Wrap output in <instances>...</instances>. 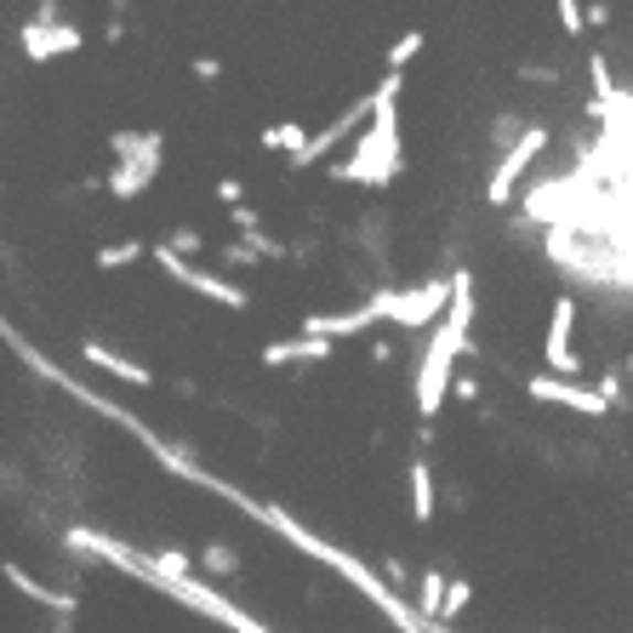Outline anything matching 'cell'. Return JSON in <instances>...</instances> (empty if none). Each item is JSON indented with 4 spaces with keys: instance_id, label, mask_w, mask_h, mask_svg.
<instances>
[{
    "instance_id": "obj_1",
    "label": "cell",
    "mask_w": 633,
    "mask_h": 633,
    "mask_svg": "<svg viewBox=\"0 0 633 633\" xmlns=\"http://www.w3.org/2000/svg\"><path fill=\"white\" fill-rule=\"evenodd\" d=\"M399 92H406V75H388L372 86L377 109H372V126L354 138L348 160L331 165L337 183H360V189H388L399 172H406V154H399Z\"/></svg>"
},
{
    "instance_id": "obj_2",
    "label": "cell",
    "mask_w": 633,
    "mask_h": 633,
    "mask_svg": "<svg viewBox=\"0 0 633 633\" xmlns=\"http://www.w3.org/2000/svg\"><path fill=\"white\" fill-rule=\"evenodd\" d=\"M457 297H451V314L428 331L422 360H417V417L434 422L446 411V394L457 388V360L469 348V325H474V280L469 275H451Z\"/></svg>"
},
{
    "instance_id": "obj_3",
    "label": "cell",
    "mask_w": 633,
    "mask_h": 633,
    "mask_svg": "<svg viewBox=\"0 0 633 633\" xmlns=\"http://www.w3.org/2000/svg\"><path fill=\"white\" fill-rule=\"evenodd\" d=\"M109 149H115L109 194H115V200H138V194L160 178L165 138H160V131H109Z\"/></svg>"
},
{
    "instance_id": "obj_4",
    "label": "cell",
    "mask_w": 633,
    "mask_h": 633,
    "mask_svg": "<svg viewBox=\"0 0 633 633\" xmlns=\"http://www.w3.org/2000/svg\"><path fill=\"white\" fill-rule=\"evenodd\" d=\"M149 257L160 262V275H165V280H178V286L200 291L206 303H223V309H235V314H240V309H251V291H246V286H235L228 275H212V269H200V262H183V257H172L165 246H154Z\"/></svg>"
},
{
    "instance_id": "obj_5",
    "label": "cell",
    "mask_w": 633,
    "mask_h": 633,
    "mask_svg": "<svg viewBox=\"0 0 633 633\" xmlns=\"http://www.w3.org/2000/svg\"><path fill=\"white\" fill-rule=\"evenodd\" d=\"M451 297H457V280L406 286V291L394 297V325H399V331H434V320L451 314Z\"/></svg>"
},
{
    "instance_id": "obj_6",
    "label": "cell",
    "mask_w": 633,
    "mask_h": 633,
    "mask_svg": "<svg viewBox=\"0 0 633 633\" xmlns=\"http://www.w3.org/2000/svg\"><path fill=\"white\" fill-rule=\"evenodd\" d=\"M543 149H548V131H543V126H530L525 138H519L503 160H496V165H491V178H485V200H491V206H508L514 189H519V178L543 160Z\"/></svg>"
},
{
    "instance_id": "obj_7",
    "label": "cell",
    "mask_w": 633,
    "mask_h": 633,
    "mask_svg": "<svg viewBox=\"0 0 633 633\" xmlns=\"http://www.w3.org/2000/svg\"><path fill=\"white\" fill-rule=\"evenodd\" d=\"M372 109H377V97H372V92H365V97H354V104H348V109H343L337 120H331L325 131H314V138H309V149L297 154L291 165H320V160H325L331 149H343L348 138H360V131L372 126Z\"/></svg>"
},
{
    "instance_id": "obj_8",
    "label": "cell",
    "mask_w": 633,
    "mask_h": 633,
    "mask_svg": "<svg viewBox=\"0 0 633 633\" xmlns=\"http://www.w3.org/2000/svg\"><path fill=\"white\" fill-rule=\"evenodd\" d=\"M571 331H577V297H554V314H548V343H543L548 377H565V372H577V354H571Z\"/></svg>"
},
{
    "instance_id": "obj_9",
    "label": "cell",
    "mask_w": 633,
    "mask_h": 633,
    "mask_svg": "<svg viewBox=\"0 0 633 633\" xmlns=\"http://www.w3.org/2000/svg\"><path fill=\"white\" fill-rule=\"evenodd\" d=\"M530 399L537 406H565V411H588V417H605L611 406L599 399V388H582V383H571V377H530Z\"/></svg>"
},
{
    "instance_id": "obj_10",
    "label": "cell",
    "mask_w": 633,
    "mask_h": 633,
    "mask_svg": "<svg viewBox=\"0 0 633 633\" xmlns=\"http://www.w3.org/2000/svg\"><path fill=\"white\" fill-rule=\"evenodd\" d=\"M75 46H81V29L75 23H35V18L23 23V52L35 57V63H52V57L75 52Z\"/></svg>"
},
{
    "instance_id": "obj_11",
    "label": "cell",
    "mask_w": 633,
    "mask_h": 633,
    "mask_svg": "<svg viewBox=\"0 0 633 633\" xmlns=\"http://www.w3.org/2000/svg\"><path fill=\"white\" fill-rule=\"evenodd\" d=\"M81 360H92L97 372H109V377H120V383H131V388H154V372H149V365L126 360V354H109L104 343H81Z\"/></svg>"
},
{
    "instance_id": "obj_12",
    "label": "cell",
    "mask_w": 633,
    "mask_h": 633,
    "mask_svg": "<svg viewBox=\"0 0 633 633\" xmlns=\"http://www.w3.org/2000/svg\"><path fill=\"white\" fill-rule=\"evenodd\" d=\"M406 491H411V519L428 525V519H434V503H440V485H434V469H428L422 451L411 457V469H406Z\"/></svg>"
},
{
    "instance_id": "obj_13",
    "label": "cell",
    "mask_w": 633,
    "mask_h": 633,
    "mask_svg": "<svg viewBox=\"0 0 633 633\" xmlns=\"http://www.w3.org/2000/svg\"><path fill=\"white\" fill-rule=\"evenodd\" d=\"M262 257H286V246L269 240V235L228 240V246H217V275H223V269H246V262H262Z\"/></svg>"
},
{
    "instance_id": "obj_14",
    "label": "cell",
    "mask_w": 633,
    "mask_h": 633,
    "mask_svg": "<svg viewBox=\"0 0 633 633\" xmlns=\"http://www.w3.org/2000/svg\"><path fill=\"white\" fill-rule=\"evenodd\" d=\"M337 343L320 337H286V343H262V365H297V360H325Z\"/></svg>"
},
{
    "instance_id": "obj_15",
    "label": "cell",
    "mask_w": 633,
    "mask_h": 633,
    "mask_svg": "<svg viewBox=\"0 0 633 633\" xmlns=\"http://www.w3.org/2000/svg\"><path fill=\"white\" fill-rule=\"evenodd\" d=\"M262 149H269V154H286V160H297V154L309 149V131L297 126V120H280V126H269V131H262Z\"/></svg>"
},
{
    "instance_id": "obj_16",
    "label": "cell",
    "mask_w": 633,
    "mask_h": 633,
    "mask_svg": "<svg viewBox=\"0 0 633 633\" xmlns=\"http://www.w3.org/2000/svg\"><path fill=\"white\" fill-rule=\"evenodd\" d=\"M200 571L228 582V577H240V554L228 548V543H206V548H200Z\"/></svg>"
},
{
    "instance_id": "obj_17",
    "label": "cell",
    "mask_w": 633,
    "mask_h": 633,
    "mask_svg": "<svg viewBox=\"0 0 633 633\" xmlns=\"http://www.w3.org/2000/svg\"><path fill=\"white\" fill-rule=\"evenodd\" d=\"M525 131H530V126L519 120V109H503V115L491 120V149H503V154H508V149L525 138Z\"/></svg>"
},
{
    "instance_id": "obj_18",
    "label": "cell",
    "mask_w": 633,
    "mask_h": 633,
    "mask_svg": "<svg viewBox=\"0 0 633 633\" xmlns=\"http://www.w3.org/2000/svg\"><path fill=\"white\" fill-rule=\"evenodd\" d=\"M417 599H422V616H428V622H440V605H446V571H422Z\"/></svg>"
},
{
    "instance_id": "obj_19",
    "label": "cell",
    "mask_w": 633,
    "mask_h": 633,
    "mask_svg": "<svg viewBox=\"0 0 633 633\" xmlns=\"http://www.w3.org/2000/svg\"><path fill=\"white\" fill-rule=\"evenodd\" d=\"M422 46H428V35H422V29H411L406 41H394V46H388V75H406V63H411Z\"/></svg>"
},
{
    "instance_id": "obj_20",
    "label": "cell",
    "mask_w": 633,
    "mask_h": 633,
    "mask_svg": "<svg viewBox=\"0 0 633 633\" xmlns=\"http://www.w3.org/2000/svg\"><path fill=\"white\" fill-rule=\"evenodd\" d=\"M160 246L172 251V257H183V262H194L200 251H206V235H200V228H178V235H165Z\"/></svg>"
},
{
    "instance_id": "obj_21",
    "label": "cell",
    "mask_w": 633,
    "mask_h": 633,
    "mask_svg": "<svg viewBox=\"0 0 633 633\" xmlns=\"http://www.w3.org/2000/svg\"><path fill=\"white\" fill-rule=\"evenodd\" d=\"M138 257H143L138 240H120V246H104V251H97V269H131Z\"/></svg>"
},
{
    "instance_id": "obj_22",
    "label": "cell",
    "mask_w": 633,
    "mask_h": 633,
    "mask_svg": "<svg viewBox=\"0 0 633 633\" xmlns=\"http://www.w3.org/2000/svg\"><path fill=\"white\" fill-rule=\"evenodd\" d=\"M469 599H474L469 582H451V588H446V605H440V622H457L462 611H469Z\"/></svg>"
},
{
    "instance_id": "obj_23",
    "label": "cell",
    "mask_w": 633,
    "mask_h": 633,
    "mask_svg": "<svg viewBox=\"0 0 633 633\" xmlns=\"http://www.w3.org/2000/svg\"><path fill=\"white\" fill-rule=\"evenodd\" d=\"M559 23L571 29V35H582V29H588V23H582V7H577V0H559Z\"/></svg>"
},
{
    "instance_id": "obj_24",
    "label": "cell",
    "mask_w": 633,
    "mask_h": 633,
    "mask_svg": "<svg viewBox=\"0 0 633 633\" xmlns=\"http://www.w3.org/2000/svg\"><path fill=\"white\" fill-rule=\"evenodd\" d=\"M217 200H223L228 212H240V200H246V189H240L235 178H223V183H217Z\"/></svg>"
},
{
    "instance_id": "obj_25",
    "label": "cell",
    "mask_w": 633,
    "mask_h": 633,
    "mask_svg": "<svg viewBox=\"0 0 633 633\" xmlns=\"http://www.w3.org/2000/svg\"><path fill=\"white\" fill-rule=\"evenodd\" d=\"M525 81H537V86H559V69H554V63H530Z\"/></svg>"
},
{
    "instance_id": "obj_26",
    "label": "cell",
    "mask_w": 633,
    "mask_h": 633,
    "mask_svg": "<svg viewBox=\"0 0 633 633\" xmlns=\"http://www.w3.org/2000/svg\"><path fill=\"white\" fill-rule=\"evenodd\" d=\"M588 75H593V86H599V92L611 97V63H605V57H593V63H588Z\"/></svg>"
},
{
    "instance_id": "obj_27",
    "label": "cell",
    "mask_w": 633,
    "mask_h": 633,
    "mask_svg": "<svg viewBox=\"0 0 633 633\" xmlns=\"http://www.w3.org/2000/svg\"><path fill=\"white\" fill-rule=\"evenodd\" d=\"M194 81H223V63L217 57H194Z\"/></svg>"
},
{
    "instance_id": "obj_28",
    "label": "cell",
    "mask_w": 633,
    "mask_h": 633,
    "mask_svg": "<svg viewBox=\"0 0 633 633\" xmlns=\"http://www.w3.org/2000/svg\"><path fill=\"white\" fill-rule=\"evenodd\" d=\"M451 394H462V399H480V383L474 377H457V388Z\"/></svg>"
},
{
    "instance_id": "obj_29",
    "label": "cell",
    "mask_w": 633,
    "mask_h": 633,
    "mask_svg": "<svg viewBox=\"0 0 633 633\" xmlns=\"http://www.w3.org/2000/svg\"><path fill=\"white\" fill-rule=\"evenodd\" d=\"M57 633H75V627H69V616H63V622H57Z\"/></svg>"
},
{
    "instance_id": "obj_30",
    "label": "cell",
    "mask_w": 633,
    "mask_h": 633,
    "mask_svg": "<svg viewBox=\"0 0 633 633\" xmlns=\"http://www.w3.org/2000/svg\"><path fill=\"white\" fill-rule=\"evenodd\" d=\"M627 377H633V354H627Z\"/></svg>"
},
{
    "instance_id": "obj_31",
    "label": "cell",
    "mask_w": 633,
    "mask_h": 633,
    "mask_svg": "<svg viewBox=\"0 0 633 633\" xmlns=\"http://www.w3.org/2000/svg\"><path fill=\"white\" fill-rule=\"evenodd\" d=\"M543 633H554V627H543Z\"/></svg>"
}]
</instances>
